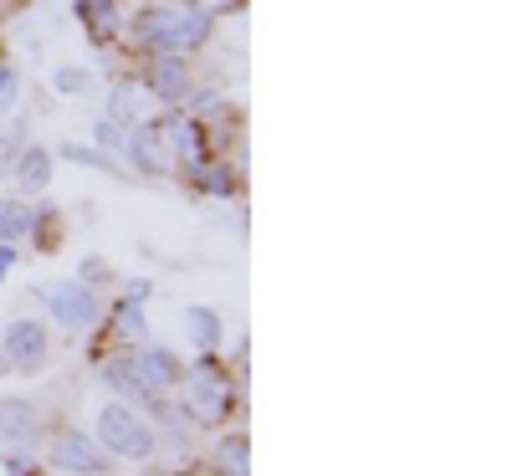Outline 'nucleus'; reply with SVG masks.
<instances>
[{"label":"nucleus","mask_w":512,"mask_h":476,"mask_svg":"<svg viewBox=\"0 0 512 476\" xmlns=\"http://www.w3.org/2000/svg\"><path fill=\"white\" fill-rule=\"evenodd\" d=\"M123 369H128V384H134V400H169L175 395V384H180V359L159 349V343H139V349H128L123 354Z\"/></svg>","instance_id":"4"},{"label":"nucleus","mask_w":512,"mask_h":476,"mask_svg":"<svg viewBox=\"0 0 512 476\" xmlns=\"http://www.w3.org/2000/svg\"><path fill=\"white\" fill-rule=\"evenodd\" d=\"M62 154H67V159H77V164H93V169H123V164H118L113 154H103V149H82V144H67Z\"/></svg>","instance_id":"25"},{"label":"nucleus","mask_w":512,"mask_h":476,"mask_svg":"<svg viewBox=\"0 0 512 476\" xmlns=\"http://www.w3.org/2000/svg\"><path fill=\"white\" fill-rule=\"evenodd\" d=\"M16 103H21V72L11 62H0V118L16 113Z\"/></svg>","instance_id":"23"},{"label":"nucleus","mask_w":512,"mask_h":476,"mask_svg":"<svg viewBox=\"0 0 512 476\" xmlns=\"http://www.w3.org/2000/svg\"><path fill=\"white\" fill-rule=\"evenodd\" d=\"M11 272H16V246H11V241H0V282H6Z\"/></svg>","instance_id":"28"},{"label":"nucleus","mask_w":512,"mask_h":476,"mask_svg":"<svg viewBox=\"0 0 512 476\" xmlns=\"http://www.w3.org/2000/svg\"><path fill=\"white\" fill-rule=\"evenodd\" d=\"M47 308H52V318H57L62 328L82 333V328L98 323V292H93L88 282H62V287L47 292Z\"/></svg>","instance_id":"11"},{"label":"nucleus","mask_w":512,"mask_h":476,"mask_svg":"<svg viewBox=\"0 0 512 476\" xmlns=\"http://www.w3.org/2000/svg\"><path fill=\"white\" fill-rule=\"evenodd\" d=\"M52 169H57V164H52V149H47V144H21L6 175H11L21 190L36 195V190H47V185H52Z\"/></svg>","instance_id":"15"},{"label":"nucleus","mask_w":512,"mask_h":476,"mask_svg":"<svg viewBox=\"0 0 512 476\" xmlns=\"http://www.w3.org/2000/svg\"><path fill=\"white\" fill-rule=\"evenodd\" d=\"M123 31L139 57H195L216 31V21L200 16L195 6H180V0H149L128 16Z\"/></svg>","instance_id":"1"},{"label":"nucleus","mask_w":512,"mask_h":476,"mask_svg":"<svg viewBox=\"0 0 512 476\" xmlns=\"http://www.w3.org/2000/svg\"><path fill=\"white\" fill-rule=\"evenodd\" d=\"M139 82L159 98V108H185L195 88V62L190 57H139Z\"/></svg>","instance_id":"7"},{"label":"nucleus","mask_w":512,"mask_h":476,"mask_svg":"<svg viewBox=\"0 0 512 476\" xmlns=\"http://www.w3.org/2000/svg\"><path fill=\"white\" fill-rule=\"evenodd\" d=\"M47 461L57 471H67V476H103L113 456L93 436H82L77 425H62V430H52V436H47Z\"/></svg>","instance_id":"6"},{"label":"nucleus","mask_w":512,"mask_h":476,"mask_svg":"<svg viewBox=\"0 0 512 476\" xmlns=\"http://www.w3.org/2000/svg\"><path fill=\"white\" fill-rule=\"evenodd\" d=\"M52 88L62 98H82V93H93V72L88 67H57L52 72Z\"/></svg>","instance_id":"21"},{"label":"nucleus","mask_w":512,"mask_h":476,"mask_svg":"<svg viewBox=\"0 0 512 476\" xmlns=\"http://www.w3.org/2000/svg\"><path fill=\"white\" fill-rule=\"evenodd\" d=\"M82 282H108V262H103V256H88V262H82Z\"/></svg>","instance_id":"27"},{"label":"nucleus","mask_w":512,"mask_h":476,"mask_svg":"<svg viewBox=\"0 0 512 476\" xmlns=\"http://www.w3.org/2000/svg\"><path fill=\"white\" fill-rule=\"evenodd\" d=\"M159 128H164V139H169V154H175V169H190V164H200V159L210 154V149H205V128H200L195 113L169 108V113L159 118Z\"/></svg>","instance_id":"12"},{"label":"nucleus","mask_w":512,"mask_h":476,"mask_svg":"<svg viewBox=\"0 0 512 476\" xmlns=\"http://www.w3.org/2000/svg\"><path fill=\"white\" fill-rule=\"evenodd\" d=\"M77 21L82 31H88L93 47H113V41L123 36V0H77Z\"/></svg>","instance_id":"14"},{"label":"nucleus","mask_w":512,"mask_h":476,"mask_svg":"<svg viewBox=\"0 0 512 476\" xmlns=\"http://www.w3.org/2000/svg\"><path fill=\"white\" fill-rule=\"evenodd\" d=\"M175 395H180V415L195 430H216L236 415V374L216 354H200L190 369H180Z\"/></svg>","instance_id":"2"},{"label":"nucleus","mask_w":512,"mask_h":476,"mask_svg":"<svg viewBox=\"0 0 512 476\" xmlns=\"http://www.w3.org/2000/svg\"><path fill=\"white\" fill-rule=\"evenodd\" d=\"M6 476H41V466H36L26 451H11V456H6Z\"/></svg>","instance_id":"26"},{"label":"nucleus","mask_w":512,"mask_h":476,"mask_svg":"<svg viewBox=\"0 0 512 476\" xmlns=\"http://www.w3.org/2000/svg\"><path fill=\"white\" fill-rule=\"evenodd\" d=\"M210 471H216V476H251V441L241 436V430L210 451Z\"/></svg>","instance_id":"17"},{"label":"nucleus","mask_w":512,"mask_h":476,"mask_svg":"<svg viewBox=\"0 0 512 476\" xmlns=\"http://www.w3.org/2000/svg\"><path fill=\"white\" fill-rule=\"evenodd\" d=\"M31 241H36V251H57L62 246V215H57V205L31 210Z\"/></svg>","instance_id":"20"},{"label":"nucleus","mask_w":512,"mask_h":476,"mask_svg":"<svg viewBox=\"0 0 512 476\" xmlns=\"http://www.w3.org/2000/svg\"><path fill=\"white\" fill-rule=\"evenodd\" d=\"M108 456L118 461H149L159 451V436H154V425L128 405V400H108L98 410V436H93Z\"/></svg>","instance_id":"3"},{"label":"nucleus","mask_w":512,"mask_h":476,"mask_svg":"<svg viewBox=\"0 0 512 476\" xmlns=\"http://www.w3.org/2000/svg\"><path fill=\"white\" fill-rule=\"evenodd\" d=\"M169 108H159V98L139 82V72H123L113 88H108V118L123 123V128H144V123H159Z\"/></svg>","instance_id":"9"},{"label":"nucleus","mask_w":512,"mask_h":476,"mask_svg":"<svg viewBox=\"0 0 512 476\" xmlns=\"http://www.w3.org/2000/svg\"><path fill=\"white\" fill-rule=\"evenodd\" d=\"M180 175H185V185H190V190H200V195H221V200H231V195L241 190L236 164H231L226 154H205L200 164L180 169Z\"/></svg>","instance_id":"13"},{"label":"nucleus","mask_w":512,"mask_h":476,"mask_svg":"<svg viewBox=\"0 0 512 476\" xmlns=\"http://www.w3.org/2000/svg\"><path fill=\"white\" fill-rule=\"evenodd\" d=\"M190 6L210 21H226V16H241L246 11V0H190Z\"/></svg>","instance_id":"24"},{"label":"nucleus","mask_w":512,"mask_h":476,"mask_svg":"<svg viewBox=\"0 0 512 476\" xmlns=\"http://www.w3.org/2000/svg\"><path fill=\"white\" fill-rule=\"evenodd\" d=\"M123 159L134 164L139 175H149V180L175 175V154H169V139H164V128H159V123L128 128V139H123Z\"/></svg>","instance_id":"10"},{"label":"nucleus","mask_w":512,"mask_h":476,"mask_svg":"<svg viewBox=\"0 0 512 476\" xmlns=\"http://www.w3.org/2000/svg\"><path fill=\"white\" fill-rule=\"evenodd\" d=\"M31 210H36V205H26V200H16V195H0V241L21 246V241L31 236Z\"/></svg>","instance_id":"19"},{"label":"nucleus","mask_w":512,"mask_h":476,"mask_svg":"<svg viewBox=\"0 0 512 476\" xmlns=\"http://www.w3.org/2000/svg\"><path fill=\"white\" fill-rule=\"evenodd\" d=\"M36 436H41V410L31 400H0V441L31 446Z\"/></svg>","instance_id":"16"},{"label":"nucleus","mask_w":512,"mask_h":476,"mask_svg":"<svg viewBox=\"0 0 512 476\" xmlns=\"http://www.w3.org/2000/svg\"><path fill=\"white\" fill-rule=\"evenodd\" d=\"M185 333H190V343H195L200 354H216V349H221V338H226L216 308H190V313H185Z\"/></svg>","instance_id":"18"},{"label":"nucleus","mask_w":512,"mask_h":476,"mask_svg":"<svg viewBox=\"0 0 512 476\" xmlns=\"http://www.w3.org/2000/svg\"><path fill=\"white\" fill-rule=\"evenodd\" d=\"M47 354H52V338L36 318H16V323H6V333H0V359H6L16 374H36L41 364H47Z\"/></svg>","instance_id":"8"},{"label":"nucleus","mask_w":512,"mask_h":476,"mask_svg":"<svg viewBox=\"0 0 512 476\" xmlns=\"http://www.w3.org/2000/svg\"><path fill=\"white\" fill-rule=\"evenodd\" d=\"M93 139H98L93 149H103V154H113V159H123V139H128V128H123V123H113V118L103 113V118L93 123Z\"/></svg>","instance_id":"22"},{"label":"nucleus","mask_w":512,"mask_h":476,"mask_svg":"<svg viewBox=\"0 0 512 476\" xmlns=\"http://www.w3.org/2000/svg\"><path fill=\"white\" fill-rule=\"evenodd\" d=\"M144 302H149V282H128V292L113 302V313H108V328H103V343H98V354L103 349H139V343H149V318H144Z\"/></svg>","instance_id":"5"}]
</instances>
